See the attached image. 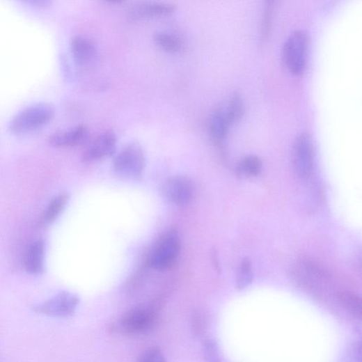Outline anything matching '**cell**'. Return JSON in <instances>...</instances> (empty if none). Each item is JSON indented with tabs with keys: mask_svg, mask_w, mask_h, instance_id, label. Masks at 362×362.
Returning <instances> with one entry per match:
<instances>
[{
	"mask_svg": "<svg viewBox=\"0 0 362 362\" xmlns=\"http://www.w3.org/2000/svg\"><path fill=\"white\" fill-rule=\"evenodd\" d=\"M339 300L342 304L355 317L361 319L362 315V303L361 298L352 292H344L339 294Z\"/></svg>",
	"mask_w": 362,
	"mask_h": 362,
	"instance_id": "17",
	"label": "cell"
},
{
	"mask_svg": "<svg viewBox=\"0 0 362 362\" xmlns=\"http://www.w3.org/2000/svg\"><path fill=\"white\" fill-rule=\"evenodd\" d=\"M139 362H166L163 353L158 348H150L140 356Z\"/></svg>",
	"mask_w": 362,
	"mask_h": 362,
	"instance_id": "23",
	"label": "cell"
},
{
	"mask_svg": "<svg viewBox=\"0 0 362 362\" xmlns=\"http://www.w3.org/2000/svg\"><path fill=\"white\" fill-rule=\"evenodd\" d=\"M292 158L297 173L301 178L308 177L313 168L314 152L310 135L300 134L294 141Z\"/></svg>",
	"mask_w": 362,
	"mask_h": 362,
	"instance_id": "8",
	"label": "cell"
},
{
	"mask_svg": "<svg viewBox=\"0 0 362 362\" xmlns=\"http://www.w3.org/2000/svg\"><path fill=\"white\" fill-rule=\"evenodd\" d=\"M308 44L307 33L298 30L288 37L283 45V63L293 75H300L305 70Z\"/></svg>",
	"mask_w": 362,
	"mask_h": 362,
	"instance_id": "3",
	"label": "cell"
},
{
	"mask_svg": "<svg viewBox=\"0 0 362 362\" xmlns=\"http://www.w3.org/2000/svg\"><path fill=\"white\" fill-rule=\"evenodd\" d=\"M274 2H267L264 6L261 31L262 37L263 38L267 37L270 30L272 19H273L274 11Z\"/></svg>",
	"mask_w": 362,
	"mask_h": 362,
	"instance_id": "21",
	"label": "cell"
},
{
	"mask_svg": "<svg viewBox=\"0 0 362 362\" xmlns=\"http://www.w3.org/2000/svg\"><path fill=\"white\" fill-rule=\"evenodd\" d=\"M204 347L207 362H223L216 341L208 339L205 341Z\"/></svg>",
	"mask_w": 362,
	"mask_h": 362,
	"instance_id": "22",
	"label": "cell"
},
{
	"mask_svg": "<svg viewBox=\"0 0 362 362\" xmlns=\"http://www.w3.org/2000/svg\"><path fill=\"white\" fill-rule=\"evenodd\" d=\"M145 167V157L142 148L136 143L125 146L116 155L113 161L115 172L120 177L129 180L142 178Z\"/></svg>",
	"mask_w": 362,
	"mask_h": 362,
	"instance_id": "2",
	"label": "cell"
},
{
	"mask_svg": "<svg viewBox=\"0 0 362 362\" xmlns=\"http://www.w3.org/2000/svg\"><path fill=\"white\" fill-rule=\"evenodd\" d=\"M175 10L173 5L164 3H147L133 7L128 13L131 21L137 22L160 18L172 15Z\"/></svg>",
	"mask_w": 362,
	"mask_h": 362,
	"instance_id": "12",
	"label": "cell"
},
{
	"mask_svg": "<svg viewBox=\"0 0 362 362\" xmlns=\"http://www.w3.org/2000/svg\"><path fill=\"white\" fill-rule=\"evenodd\" d=\"M160 191L166 200L178 206L187 205L194 196L191 180L183 175L168 178L162 184Z\"/></svg>",
	"mask_w": 362,
	"mask_h": 362,
	"instance_id": "7",
	"label": "cell"
},
{
	"mask_svg": "<svg viewBox=\"0 0 362 362\" xmlns=\"http://www.w3.org/2000/svg\"><path fill=\"white\" fill-rule=\"evenodd\" d=\"M230 125V123L223 109L215 110L209 123V130L213 141L217 143L223 142L228 134Z\"/></svg>",
	"mask_w": 362,
	"mask_h": 362,
	"instance_id": "14",
	"label": "cell"
},
{
	"mask_svg": "<svg viewBox=\"0 0 362 362\" xmlns=\"http://www.w3.org/2000/svg\"><path fill=\"white\" fill-rule=\"evenodd\" d=\"M180 249V239L175 230L164 233L156 243L149 257V265L159 271L171 268L175 262Z\"/></svg>",
	"mask_w": 362,
	"mask_h": 362,
	"instance_id": "4",
	"label": "cell"
},
{
	"mask_svg": "<svg viewBox=\"0 0 362 362\" xmlns=\"http://www.w3.org/2000/svg\"><path fill=\"white\" fill-rule=\"evenodd\" d=\"M55 115V108L49 103L31 105L17 113L10 121L9 130L23 134L36 129L50 122Z\"/></svg>",
	"mask_w": 362,
	"mask_h": 362,
	"instance_id": "1",
	"label": "cell"
},
{
	"mask_svg": "<svg viewBox=\"0 0 362 362\" xmlns=\"http://www.w3.org/2000/svg\"><path fill=\"white\" fill-rule=\"evenodd\" d=\"M154 41L159 48L170 54H177L184 50V43L178 36L166 32L159 31L155 33Z\"/></svg>",
	"mask_w": 362,
	"mask_h": 362,
	"instance_id": "15",
	"label": "cell"
},
{
	"mask_svg": "<svg viewBox=\"0 0 362 362\" xmlns=\"http://www.w3.org/2000/svg\"><path fill=\"white\" fill-rule=\"evenodd\" d=\"M79 303V299L76 294L63 292L47 301L36 304L32 309L41 315L65 318L74 313Z\"/></svg>",
	"mask_w": 362,
	"mask_h": 362,
	"instance_id": "5",
	"label": "cell"
},
{
	"mask_svg": "<svg viewBox=\"0 0 362 362\" xmlns=\"http://www.w3.org/2000/svg\"><path fill=\"white\" fill-rule=\"evenodd\" d=\"M157 318L155 311L150 308H134L123 315L120 326L128 333L143 334L153 329Z\"/></svg>",
	"mask_w": 362,
	"mask_h": 362,
	"instance_id": "6",
	"label": "cell"
},
{
	"mask_svg": "<svg viewBox=\"0 0 362 362\" xmlns=\"http://www.w3.org/2000/svg\"><path fill=\"white\" fill-rule=\"evenodd\" d=\"M117 138L112 131H106L90 143L84 150L81 159L84 162L93 163L113 156L116 150Z\"/></svg>",
	"mask_w": 362,
	"mask_h": 362,
	"instance_id": "9",
	"label": "cell"
},
{
	"mask_svg": "<svg viewBox=\"0 0 362 362\" xmlns=\"http://www.w3.org/2000/svg\"><path fill=\"white\" fill-rule=\"evenodd\" d=\"M253 281L252 266L249 259L242 260L237 278V286L239 290H244L249 286Z\"/></svg>",
	"mask_w": 362,
	"mask_h": 362,
	"instance_id": "20",
	"label": "cell"
},
{
	"mask_svg": "<svg viewBox=\"0 0 362 362\" xmlns=\"http://www.w3.org/2000/svg\"><path fill=\"white\" fill-rule=\"evenodd\" d=\"M71 52L75 63L81 67L93 65L98 58L96 45L83 36H75L72 40Z\"/></svg>",
	"mask_w": 362,
	"mask_h": 362,
	"instance_id": "11",
	"label": "cell"
},
{
	"mask_svg": "<svg viewBox=\"0 0 362 362\" xmlns=\"http://www.w3.org/2000/svg\"><path fill=\"white\" fill-rule=\"evenodd\" d=\"M69 201V196L66 194H61L55 197L47 210H45L42 221L45 224H50L57 219L65 208Z\"/></svg>",
	"mask_w": 362,
	"mask_h": 362,
	"instance_id": "16",
	"label": "cell"
},
{
	"mask_svg": "<svg viewBox=\"0 0 362 362\" xmlns=\"http://www.w3.org/2000/svg\"><path fill=\"white\" fill-rule=\"evenodd\" d=\"M340 362H361V343L352 344L345 353Z\"/></svg>",
	"mask_w": 362,
	"mask_h": 362,
	"instance_id": "24",
	"label": "cell"
},
{
	"mask_svg": "<svg viewBox=\"0 0 362 362\" xmlns=\"http://www.w3.org/2000/svg\"><path fill=\"white\" fill-rule=\"evenodd\" d=\"M89 139L90 132L88 127L79 125L55 132L50 136L49 143L58 148H70L86 145Z\"/></svg>",
	"mask_w": 362,
	"mask_h": 362,
	"instance_id": "10",
	"label": "cell"
},
{
	"mask_svg": "<svg viewBox=\"0 0 362 362\" xmlns=\"http://www.w3.org/2000/svg\"><path fill=\"white\" fill-rule=\"evenodd\" d=\"M29 3L38 7H45L51 4L49 0H31Z\"/></svg>",
	"mask_w": 362,
	"mask_h": 362,
	"instance_id": "25",
	"label": "cell"
},
{
	"mask_svg": "<svg viewBox=\"0 0 362 362\" xmlns=\"http://www.w3.org/2000/svg\"><path fill=\"white\" fill-rule=\"evenodd\" d=\"M223 110L231 125L237 122L242 117L244 113V104L239 96L234 95Z\"/></svg>",
	"mask_w": 362,
	"mask_h": 362,
	"instance_id": "18",
	"label": "cell"
},
{
	"mask_svg": "<svg viewBox=\"0 0 362 362\" xmlns=\"http://www.w3.org/2000/svg\"><path fill=\"white\" fill-rule=\"evenodd\" d=\"M262 168L261 159L253 155L244 157L237 166L238 171L244 175L255 176L260 173Z\"/></svg>",
	"mask_w": 362,
	"mask_h": 362,
	"instance_id": "19",
	"label": "cell"
},
{
	"mask_svg": "<svg viewBox=\"0 0 362 362\" xmlns=\"http://www.w3.org/2000/svg\"><path fill=\"white\" fill-rule=\"evenodd\" d=\"M45 250V245L42 240H38L29 246L24 260L28 274L40 275L43 273Z\"/></svg>",
	"mask_w": 362,
	"mask_h": 362,
	"instance_id": "13",
	"label": "cell"
}]
</instances>
